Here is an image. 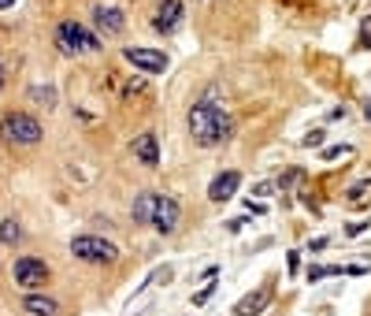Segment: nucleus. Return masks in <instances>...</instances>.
<instances>
[{
	"instance_id": "11",
	"label": "nucleus",
	"mask_w": 371,
	"mask_h": 316,
	"mask_svg": "<svg viewBox=\"0 0 371 316\" xmlns=\"http://www.w3.org/2000/svg\"><path fill=\"white\" fill-rule=\"evenodd\" d=\"M271 298H275L271 286H260L256 294H249V298L237 301V305H234V316H256V312H263V309L271 305Z\"/></svg>"
},
{
	"instance_id": "5",
	"label": "nucleus",
	"mask_w": 371,
	"mask_h": 316,
	"mask_svg": "<svg viewBox=\"0 0 371 316\" xmlns=\"http://www.w3.org/2000/svg\"><path fill=\"white\" fill-rule=\"evenodd\" d=\"M11 272H15V283L26 286V291H34V286H45V279H48V265H45L41 257H19Z\"/></svg>"
},
{
	"instance_id": "23",
	"label": "nucleus",
	"mask_w": 371,
	"mask_h": 316,
	"mask_svg": "<svg viewBox=\"0 0 371 316\" xmlns=\"http://www.w3.org/2000/svg\"><path fill=\"white\" fill-rule=\"evenodd\" d=\"M11 4H15V0H0V8H11Z\"/></svg>"
},
{
	"instance_id": "21",
	"label": "nucleus",
	"mask_w": 371,
	"mask_h": 316,
	"mask_svg": "<svg viewBox=\"0 0 371 316\" xmlns=\"http://www.w3.org/2000/svg\"><path fill=\"white\" fill-rule=\"evenodd\" d=\"M364 120H367V123H371V101H367V104H364Z\"/></svg>"
},
{
	"instance_id": "17",
	"label": "nucleus",
	"mask_w": 371,
	"mask_h": 316,
	"mask_svg": "<svg viewBox=\"0 0 371 316\" xmlns=\"http://www.w3.org/2000/svg\"><path fill=\"white\" fill-rule=\"evenodd\" d=\"M346 153H349V146H330V149H323V160H338Z\"/></svg>"
},
{
	"instance_id": "13",
	"label": "nucleus",
	"mask_w": 371,
	"mask_h": 316,
	"mask_svg": "<svg viewBox=\"0 0 371 316\" xmlns=\"http://www.w3.org/2000/svg\"><path fill=\"white\" fill-rule=\"evenodd\" d=\"M22 309L30 316H60V301L48 298V294H26L22 298Z\"/></svg>"
},
{
	"instance_id": "15",
	"label": "nucleus",
	"mask_w": 371,
	"mask_h": 316,
	"mask_svg": "<svg viewBox=\"0 0 371 316\" xmlns=\"http://www.w3.org/2000/svg\"><path fill=\"white\" fill-rule=\"evenodd\" d=\"M19 239H22V231H19L15 220H4V223H0V242H4V246H15Z\"/></svg>"
},
{
	"instance_id": "22",
	"label": "nucleus",
	"mask_w": 371,
	"mask_h": 316,
	"mask_svg": "<svg viewBox=\"0 0 371 316\" xmlns=\"http://www.w3.org/2000/svg\"><path fill=\"white\" fill-rule=\"evenodd\" d=\"M0 89H4V63H0Z\"/></svg>"
},
{
	"instance_id": "4",
	"label": "nucleus",
	"mask_w": 371,
	"mask_h": 316,
	"mask_svg": "<svg viewBox=\"0 0 371 316\" xmlns=\"http://www.w3.org/2000/svg\"><path fill=\"white\" fill-rule=\"evenodd\" d=\"M56 49L63 52V56H74V52H97L100 42H97V34L86 30V26H78V23H60V30H56Z\"/></svg>"
},
{
	"instance_id": "9",
	"label": "nucleus",
	"mask_w": 371,
	"mask_h": 316,
	"mask_svg": "<svg viewBox=\"0 0 371 316\" xmlns=\"http://www.w3.org/2000/svg\"><path fill=\"white\" fill-rule=\"evenodd\" d=\"M178 23H182V0H160V8L152 15V30L171 34V30H178Z\"/></svg>"
},
{
	"instance_id": "3",
	"label": "nucleus",
	"mask_w": 371,
	"mask_h": 316,
	"mask_svg": "<svg viewBox=\"0 0 371 316\" xmlns=\"http://www.w3.org/2000/svg\"><path fill=\"white\" fill-rule=\"evenodd\" d=\"M0 134H4L11 146H37L41 141V123L26 112H8L0 120Z\"/></svg>"
},
{
	"instance_id": "16",
	"label": "nucleus",
	"mask_w": 371,
	"mask_h": 316,
	"mask_svg": "<svg viewBox=\"0 0 371 316\" xmlns=\"http://www.w3.org/2000/svg\"><path fill=\"white\" fill-rule=\"evenodd\" d=\"M30 97H34V101H45L48 108H52V104H56V89H52V86H34Z\"/></svg>"
},
{
	"instance_id": "7",
	"label": "nucleus",
	"mask_w": 371,
	"mask_h": 316,
	"mask_svg": "<svg viewBox=\"0 0 371 316\" xmlns=\"http://www.w3.org/2000/svg\"><path fill=\"white\" fill-rule=\"evenodd\" d=\"M123 60L126 63H134V68H141V71H164L167 68V56L160 49H145V45H130V49H123Z\"/></svg>"
},
{
	"instance_id": "20",
	"label": "nucleus",
	"mask_w": 371,
	"mask_h": 316,
	"mask_svg": "<svg viewBox=\"0 0 371 316\" xmlns=\"http://www.w3.org/2000/svg\"><path fill=\"white\" fill-rule=\"evenodd\" d=\"M323 138H327V134H323V130H312V134H308V138H304V146H323Z\"/></svg>"
},
{
	"instance_id": "1",
	"label": "nucleus",
	"mask_w": 371,
	"mask_h": 316,
	"mask_svg": "<svg viewBox=\"0 0 371 316\" xmlns=\"http://www.w3.org/2000/svg\"><path fill=\"white\" fill-rule=\"evenodd\" d=\"M190 134L197 146H219V141H227L234 134V120H230V112L223 108V104L216 101H197L193 108H190Z\"/></svg>"
},
{
	"instance_id": "2",
	"label": "nucleus",
	"mask_w": 371,
	"mask_h": 316,
	"mask_svg": "<svg viewBox=\"0 0 371 316\" xmlns=\"http://www.w3.org/2000/svg\"><path fill=\"white\" fill-rule=\"evenodd\" d=\"M71 253L86 265H115L119 246L108 239H97V234H78V239H71Z\"/></svg>"
},
{
	"instance_id": "6",
	"label": "nucleus",
	"mask_w": 371,
	"mask_h": 316,
	"mask_svg": "<svg viewBox=\"0 0 371 316\" xmlns=\"http://www.w3.org/2000/svg\"><path fill=\"white\" fill-rule=\"evenodd\" d=\"M178 216H182V208H178L175 197H171V194L156 197V213H152V227H156V231H160V234H175Z\"/></svg>"
},
{
	"instance_id": "12",
	"label": "nucleus",
	"mask_w": 371,
	"mask_h": 316,
	"mask_svg": "<svg viewBox=\"0 0 371 316\" xmlns=\"http://www.w3.org/2000/svg\"><path fill=\"white\" fill-rule=\"evenodd\" d=\"M134 156L145 168H156V164H160V138H156L152 130H149V134H141V138H134Z\"/></svg>"
},
{
	"instance_id": "19",
	"label": "nucleus",
	"mask_w": 371,
	"mask_h": 316,
	"mask_svg": "<svg viewBox=\"0 0 371 316\" xmlns=\"http://www.w3.org/2000/svg\"><path fill=\"white\" fill-rule=\"evenodd\" d=\"M211 291H216V283H208V286H204V291H201V294H197V298H193V305H204V301L211 298Z\"/></svg>"
},
{
	"instance_id": "14",
	"label": "nucleus",
	"mask_w": 371,
	"mask_h": 316,
	"mask_svg": "<svg viewBox=\"0 0 371 316\" xmlns=\"http://www.w3.org/2000/svg\"><path fill=\"white\" fill-rule=\"evenodd\" d=\"M156 197H160V194H138L134 197V223H152Z\"/></svg>"
},
{
	"instance_id": "10",
	"label": "nucleus",
	"mask_w": 371,
	"mask_h": 316,
	"mask_svg": "<svg viewBox=\"0 0 371 316\" xmlns=\"http://www.w3.org/2000/svg\"><path fill=\"white\" fill-rule=\"evenodd\" d=\"M237 187H242V175H237V171H223V175L211 179V187H208V201H216V205L230 201V197L237 194Z\"/></svg>"
},
{
	"instance_id": "18",
	"label": "nucleus",
	"mask_w": 371,
	"mask_h": 316,
	"mask_svg": "<svg viewBox=\"0 0 371 316\" xmlns=\"http://www.w3.org/2000/svg\"><path fill=\"white\" fill-rule=\"evenodd\" d=\"M371 45V15L364 19V26H360V49H367Z\"/></svg>"
},
{
	"instance_id": "8",
	"label": "nucleus",
	"mask_w": 371,
	"mask_h": 316,
	"mask_svg": "<svg viewBox=\"0 0 371 316\" xmlns=\"http://www.w3.org/2000/svg\"><path fill=\"white\" fill-rule=\"evenodd\" d=\"M93 23H97V30H100V34H108V37H119V34L126 30L123 11L112 8V4H97V8H93Z\"/></svg>"
}]
</instances>
